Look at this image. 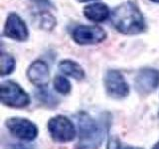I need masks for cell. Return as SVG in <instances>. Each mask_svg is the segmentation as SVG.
<instances>
[{
  "label": "cell",
  "instance_id": "obj_5",
  "mask_svg": "<svg viewBox=\"0 0 159 149\" xmlns=\"http://www.w3.org/2000/svg\"><path fill=\"white\" fill-rule=\"evenodd\" d=\"M5 126L10 134L23 141H33L38 135L37 125L28 118L9 117L5 121Z\"/></svg>",
  "mask_w": 159,
  "mask_h": 149
},
{
  "label": "cell",
  "instance_id": "obj_4",
  "mask_svg": "<svg viewBox=\"0 0 159 149\" xmlns=\"http://www.w3.org/2000/svg\"><path fill=\"white\" fill-rule=\"evenodd\" d=\"M0 98L4 106L13 108H23L30 103L28 93L13 81H5L1 83Z\"/></svg>",
  "mask_w": 159,
  "mask_h": 149
},
{
  "label": "cell",
  "instance_id": "obj_12",
  "mask_svg": "<svg viewBox=\"0 0 159 149\" xmlns=\"http://www.w3.org/2000/svg\"><path fill=\"white\" fill-rule=\"evenodd\" d=\"M59 70L65 74L76 79L78 81L84 78V71L83 68L78 63L72 61V60H64V61L60 62Z\"/></svg>",
  "mask_w": 159,
  "mask_h": 149
},
{
  "label": "cell",
  "instance_id": "obj_11",
  "mask_svg": "<svg viewBox=\"0 0 159 149\" xmlns=\"http://www.w3.org/2000/svg\"><path fill=\"white\" fill-rule=\"evenodd\" d=\"M84 14L91 21L101 23L108 18L109 8L103 3H93L84 7Z\"/></svg>",
  "mask_w": 159,
  "mask_h": 149
},
{
  "label": "cell",
  "instance_id": "obj_9",
  "mask_svg": "<svg viewBox=\"0 0 159 149\" xmlns=\"http://www.w3.org/2000/svg\"><path fill=\"white\" fill-rule=\"evenodd\" d=\"M4 35L17 41H25L28 38L27 26L19 15L15 13L9 15L4 27Z\"/></svg>",
  "mask_w": 159,
  "mask_h": 149
},
{
  "label": "cell",
  "instance_id": "obj_1",
  "mask_svg": "<svg viewBox=\"0 0 159 149\" xmlns=\"http://www.w3.org/2000/svg\"><path fill=\"white\" fill-rule=\"evenodd\" d=\"M111 23L118 32L129 35L140 33L145 28L142 13L131 1L124 2L114 9Z\"/></svg>",
  "mask_w": 159,
  "mask_h": 149
},
{
  "label": "cell",
  "instance_id": "obj_6",
  "mask_svg": "<svg viewBox=\"0 0 159 149\" xmlns=\"http://www.w3.org/2000/svg\"><path fill=\"white\" fill-rule=\"evenodd\" d=\"M104 88L109 97L121 99L128 96L129 86L122 74L116 70L108 71L104 76Z\"/></svg>",
  "mask_w": 159,
  "mask_h": 149
},
{
  "label": "cell",
  "instance_id": "obj_17",
  "mask_svg": "<svg viewBox=\"0 0 159 149\" xmlns=\"http://www.w3.org/2000/svg\"><path fill=\"white\" fill-rule=\"evenodd\" d=\"M39 96L40 97H38V98L41 99L44 103L48 104V106H51V104L54 106V104L56 103V101H55V97H53V94H51L47 91H41L39 93Z\"/></svg>",
  "mask_w": 159,
  "mask_h": 149
},
{
  "label": "cell",
  "instance_id": "obj_18",
  "mask_svg": "<svg viewBox=\"0 0 159 149\" xmlns=\"http://www.w3.org/2000/svg\"><path fill=\"white\" fill-rule=\"evenodd\" d=\"M32 1L36 2V3H39V4H46V5H49L50 2L48 1V0H32Z\"/></svg>",
  "mask_w": 159,
  "mask_h": 149
},
{
  "label": "cell",
  "instance_id": "obj_2",
  "mask_svg": "<svg viewBox=\"0 0 159 149\" xmlns=\"http://www.w3.org/2000/svg\"><path fill=\"white\" fill-rule=\"evenodd\" d=\"M79 141L75 149H98L104 139V127L84 111L77 114Z\"/></svg>",
  "mask_w": 159,
  "mask_h": 149
},
{
  "label": "cell",
  "instance_id": "obj_3",
  "mask_svg": "<svg viewBox=\"0 0 159 149\" xmlns=\"http://www.w3.org/2000/svg\"><path fill=\"white\" fill-rule=\"evenodd\" d=\"M48 131L55 142L68 143L73 141L77 135V130L71 119L65 115L53 116L48 121Z\"/></svg>",
  "mask_w": 159,
  "mask_h": 149
},
{
  "label": "cell",
  "instance_id": "obj_16",
  "mask_svg": "<svg viewBox=\"0 0 159 149\" xmlns=\"http://www.w3.org/2000/svg\"><path fill=\"white\" fill-rule=\"evenodd\" d=\"M107 149H142V148L137 147V146H131V145L123 146L122 144L120 143V141H119L118 138L112 137V138L109 139Z\"/></svg>",
  "mask_w": 159,
  "mask_h": 149
},
{
  "label": "cell",
  "instance_id": "obj_10",
  "mask_svg": "<svg viewBox=\"0 0 159 149\" xmlns=\"http://www.w3.org/2000/svg\"><path fill=\"white\" fill-rule=\"evenodd\" d=\"M27 78L33 84L39 88L46 87L49 83L50 73L48 65L43 61H35L27 70Z\"/></svg>",
  "mask_w": 159,
  "mask_h": 149
},
{
  "label": "cell",
  "instance_id": "obj_13",
  "mask_svg": "<svg viewBox=\"0 0 159 149\" xmlns=\"http://www.w3.org/2000/svg\"><path fill=\"white\" fill-rule=\"evenodd\" d=\"M0 69H1V76L11 74L15 69V60L13 57L7 54H2L0 58Z\"/></svg>",
  "mask_w": 159,
  "mask_h": 149
},
{
  "label": "cell",
  "instance_id": "obj_22",
  "mask_svg": "<svg viewBox=\"0 0 159 149\" xmlns=\"http://www.w3.org/2000/svg\"><path fill=\"white\" fill-rule=\"evenodd\" d=\"M158 117H159V113H158Z\"/></svg>",
  "mask_w": 159,
  "mask_h": 149
},
{
  "label": "cell",
  "instance_id": "obj_7",
  "mask_svg": "<svg viewBox=\"0 0 159 149\" xmlns=\"http://www.w3.org/2000/svg\"><path fill=\"white\" fill-rule=\"evenodd\" d=\"M72 37L79 45H93L102 42L107 38V33L98 26L80 25L74 29Z\"/></svg>",
  "mask_w": 159,
  "mask_h": 149
},
{
  "label": "cell",
  "instance_id": "obj_15",
  "mask_svg": "<svg viewBox=\"0 0 159 149\" xmlns=\"http://www.w3.org/2000/svg\"><path fill=\"white\" fill-rule=\"evenodd\" d=\"M37 24L42 29L51 30L56 24V20L49 12H41L37 16Z\"/></svg>",
  "mask_w": 159,
  "mask_h": 149
},
{
  "label": "cell",
  "instance_id": "obj_8",
  "mask_svg": "<svg viewBox=\"0 0 159 149\" xmlns=\"http://www.w3.org/2000/svg\"><path fill=\"white\" fill-rule=\"evenodd\" d=\"M134 84L139 93H150L159 86V72L154 69H143L138 73Z\"/></svg>",
  "mask_w": 159,
  "mask_h": 149
},
{
  "label": "cell",
  "instance_id": "obj_19",
  "mask_svg": "<svg viewBox=\"0 0 159 149\" xmlns=\"http://www.w3.org/2000/svg\"><path fill=\"white\" fill-rule=\"evenodd\" d=\"M152 149H159V140L154 144L153 145V147H152Z\"/></svg>",
  "mask_w": 159,
  "mask_h": 149
},
{
  "label": "cell",
  "instance_id": "obj_21",
  "mask_svg": "<svg viewBox=\"0 0 159 149\" xmlns=\"http://www.w3.org/2000/svg\"><path fill=\"white\" fill-rule=\"evenodd\" d=\"M153 2H156V3H159V0H151Z\"/></svg>",
  "mask_w": 159,
  "mask_h": 149
},
{
  "label": "cell",
  "instance_id": "obj_20",
  "mask_svg": "<svg viewBox=\"0 0 159 149\" xmlns=\"http://www.w3.org/2000/svg\"><path fill=\"white\" fill-rule=\"evenodd\" d=\"M79 1H81V2H86V1H92V0H79Z\"/></svg>",
  "mask_w": 159,
  "mask_h": 149
},
{
  "label": "cell",
  "instance_id": "obj_14",
  "mask_svg": "<svg viewBox=\"0 0 159 149\" xmlns=\"http://www.w3.org/2000/svg\"><path fill=\"white\" fill-rule=\"evenodd\" d=\"M54 88L61 94H68L72 91L71 83L63 76H57L54 79Z\"/></svg>",
  "mask_w": 159,
  "mask_h": 149
}]
</instances>
